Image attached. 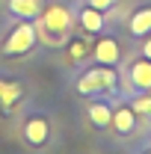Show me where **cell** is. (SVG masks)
Here are the masks:
<instances>
[{"mask_svg": "<svg viewBox=\"0 0 151 154\" xmlns=\"http://www.w3.org/2000/svg\"><path fill=\"white\" fill-rule=\"evenodd\" d=\"M33 24H36V36L42 45L62 48L71 33V12L65 6H48L39 12V21H33Z\"/></svg>", "mask_w": 151, "mask_h": 154, "instance_id": "cell-1", "label": "cell"}, {"mask_svg": "<svg viewBox=\"0 0 151 154\" xmlns=\"http://www.w3.org/2000/svg\"><path fill=\"white\" fill-rule=\"evenodd\" d=\"M77 92L83 98H98V95L119 92V74H116V68L113 65L89 68L86 74H80V80H77Z\"/></svg>", "mask_w": 151, "mask_h": 154, "instance_id": "cell-2", "label": "cell"}, {"mask_svg": "<svg viewBox=\"0 0 151 154\" xmlns=\"http://www.w3.org/2000/svg\"><path fill=\"white\" fill-rule=\"evenodd\" d=\"M36 45H39L36 24H33V21H24V24H18V27L9 33V38L3 42V54H6V57H24V54H30Z\"/></svg>", "mask_w": 151, "mask_h": 154, "instance_id": "cell-3", "label": "cell"}, {"mask_svg": "<svg viewBox=\"0 0 151 154\" xmlns=\"http://www.w3.org/2000/svg\"><path fill=\"white\" fill-rule=\"evenodd\" d=\"M48 136H51V128H48V119H45V116L33 113L27 122H24V139H27L30 145H36V148L45 145Z\"/></svg>", "mask_w": 151, "mask_h": 154, "instance_id": "cell-4", "label": "cell"}, {"mask_svg": "<svg viewBox=\"0 0 151 154\" xmlns=\"http://www.w3.org/2000/svg\"><path fill=\"white\" fill-rule=\"evenodd\" d=\"M136 119L139 116L133 113L131 107H116L113 110V122H110V128H113L119 136H131L136 131Z\"/></svg>", "mask_w": 151, "mask_h": 154, "instance_id": "cell-5", "label": "cell"}, {"mask_svg": "<svg viewBox=\"0 0 151 154\" xmlns=\"http://www.w3.org/2000/svg\"><path fill=\"white\" fill-rule=\"evenodd\" d=\"M131 83L142 92H151V59H133L131 62Z\"/></svg>", "mask_w": 151, "mask_h": 154, "instance_id": "cell-6", "label": "cell"}, {"mask_svg": "<svg viewBox=\"0 0 151 154\" xmlns=\"http://www.w3.org/2000/svg\"><path fill=\"white\" fill-rule=\"evenodd\" d=\"M119 57H122V51H119V42L116 38H101L95 45V62L98 65H116Z\"/></svg>", "mask_w": 151, "mask_h": 154, "instance_id": "cell-7", "label": "cell"}, {"mask_svg": "<svg viewBox=\"0 0 151 154\" xmlns=\"http://www.w3.org/2000/svg\"><path fill=\"white\" fill-rule=\"evenodd\" d=\"M86 116H89V122H92L98 131H107L110 122H113V107L107 101H92L89 110H86Z\"/></svg>", "mask_w": 151, "mask_h": 154, "instance_id": "cell-8", "label": "cell"}, {"mask_svg": "<svg viewBox=\"0 0 151 154\" xmlns=\"http://www.w3.org/2000/svg\"><path fill=\"white\" fill-rule=\"evenodd\" d=\"M45 6H42V0H9V12L12 15H18L24 21H33L39 18V12H42Z\"/></svg>", "mask_w": 151, "mask_h": 154, "instance_id": "cell-9", "label": "cell"}, {"mask_svg": "<svg viewBox=\"0 0 151 154\" xmlns=\"http://www.w3.org/2000/svg\"><path fill=\"white\" fill-rule=\"evenodd\" d=\"M131 33L133 36H148L151 33V6H142V9H136L131 15Z\"/></svg>", "mask_w": 151, "mask_h": 154, "instance_id": "cell-10", "label": "cell"}, {"mask_svg": "<svg viewBox=\"0 0 151 154\" xmlns=\"http://www.w3.org/2000/svg\"><path fill=\"white\" fill-rule=\"evenodd\" d=\"M77 21H80V27H83L86 33H101V30H104V15H101L98 9H92V6L80 9Z\"/></svg>", "mask_w": 151, "mask_h": 154, "instance_id": "cell-11", "label": "cell"}, {"mask_svg": "<svg viewBox=\"0 0 151 154\" xmlns=\"http://www.w3.org/2000/svg\"><path fill=\"white\" fill-rule=\"evenodd\" d=\"M21 92H24L21 83H6V89H3V95H0V104H3V107H12L21 98Z\"/></svg>", "mask_w": 151, "mask_h": 154, "instance_id": "cell-12", "label": "cell"}, {"mask_svg": "<svg viewBox=\"0 0 151 154\" xmlns=\"http://www.w3.org/2000/svg\"><path fill=\"white\" fill-rule=\"evenodd\" d=\"M131 110H133L136 116H148V113H151V95H142V98H136V101L131 104Z\"/></svg>", "mask_w": 151, "mask_h": 154, "instance_id": "cell-13", "label": "cell"}, {"mask_svg": "<svg viewBox=\"0 0 151 154\" xmlns=\"http://www.w3.org/2000/svg\"><path fill=\"white\" fill-rule=\"evenodd\" d=\"M86 51H89V45H86L83 38H74V42H71V59H83Z\"/></svg>", "mask_w": 151, "mask_h": 154, "instance_id": "cell-14", "label": "cell"}, {"mask_svg": "<svg viewBox=\"0 0 151 154\" xmlns=\"http://www.w3.org/2000/svg\"><path fill=\"white\" fill-rule=\"evenodd\" d=\"M86 6H92V9H98V12H107V9L116 6V0H89Z\"/></svg>", "mask_w": 151, "mask_h": 154, "instance_id": "cell-15", "label": "cell"}, {"mask_svg": "<svg viewBox=\"0 0 151 154\" xmlns=\"http://www.w3.org/2000/svg\"><path fill=\"white\" fill-rule=\"evenodd\" d=\"M142 57L151 59V38H145V45H142Z\"/></svg>", "mask_w": 151, "mask_h": 154, "instance_id": "cell-16", "label": "cell"}, {"mask_svg": "<svg viewBox=\"0 0 151 154\" xmlns=\"http://www.w3.org/2000/svg\"><path fill=\"white\" fill-rule=\"evenodd\" d=\"M3 89H6V80H0V95H3Z\"/></svg>", "mask_w": 151, "mask_h": 154, "instance_id": "cell-17", "label": "cell"}, {"mask_svg": "<svg viewBox=\"0 0 151 154\" xmlns=\"http://www.w3.org/2000/svg\"><path fill=\"white\" fill-rule=\"evenodd\" d=\"M148 116H151V113H148Z\"/></svg>", "mask_w": 151, "mask_h": 154, "instance_id": "cell-18", "label": "cell"}, {"mask_svg": "<svg viewBox=\"0 0 151 154\" xmlns=\"http://www.w3.org/2000/svg\"><path fill=\"white\" fill-rule=\"evenodd\" d=\"M148 154H151V151H148Z\"/></svg>", "mask_w": 151, "mask_h": 154, "instance_id": "cell-19", "label": "cell"}]
</instances>
